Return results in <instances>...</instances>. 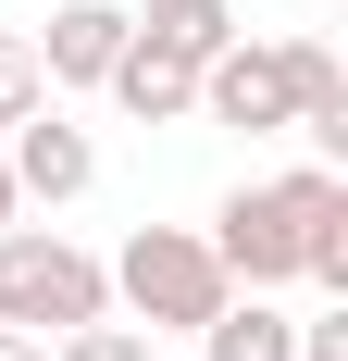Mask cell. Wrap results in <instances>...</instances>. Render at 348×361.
<instances>
[{"label":"cell","mask_w":348,"mask_h":361,"mask_svg":"<svg viewBox=\"0 0 348 361\" xmlns=\"http://www.w3.org/2000/svg\"><path fill=\"white\" fill-rule=\"evenodd\" d=\"M211 262L224 287H348V175L299 162L274 187H237L211 212Z\"/></svg>","instance_id":"cell-1"},{"label":"cell","mask_w":348,"mask_h":361,"mask_svg":"<svg viewBox=\"0 0 348 361\" xmlns=\"http://www.w3.org/2000/svg\"><path fill=\"white\" fill-rule=\"evenodd\" d=\"M112 312V274L50 224H0V324L13 336H75Z\"/></svg>","instance_id":"cell-2"},{"label":"cell","mask_w":348,"mask_h":361,"mask_svg":"<svg viewBox=\"0 0 348 361\" xmlns=\"http://www.w3.org/2000/svg\"><path fill=\"white\" fill-rule=\"evenodd\" d=\"M112 299H125L149 336H199L237 287H224L211 237H187V224H137V237H125V262H112Z\"/></svg>","instance_id":"cell-3"},{"label":"cell","mask_w":348,"mask_h":361,"mask_svg":"<svg viewBox=\"0 0 348 361\" xmlns=\"http://www.w3.org/2000/svg\"><path fill=\"white\" fill-rule=\"evenodd\" d=\"M0 162H13V200H75V187L100 175V149H87V125H63L50 100H37L25 125H13V149H0Z\"/></svg>","instance_id":"cell-4"},{"label":"cell","mask_w":348,"mask_h":361,"mask_svg":"<svg viewBox=\"0 0 348 361\" xmlns=\"http://www.w3.org/2000/svg\"><path fill=\"white\" fill-rule=\"evenodd\" d=\"M199 112H211V125H249V137H286L274 50H211V63H199Z\"/></svg>","instance_id":"cell-5"},{"label":"cell","mask_w":348,"mask_h":361,"mask_svg":"<svg viewBox=\"0 0 348 361\" xmlns=\"http://www.w3.org/2000/svg\"><path fill=\"white\" fill-rule=\"evenodd\" d=\"M100 87L137 112V125H187V112H199V63H162L137 25H125V50H112V75H100Z\"/></svg>","instance_id":"cell-6"},{"label":"cell","mask_w":348,"mask_h":361,"mask_svg":"<svg viewBox=\"0 0 348 361\" xmlns=\"http://www.w3.org/2000/svg\"><path fill=\"white\" fill-rule=\"evenodd\" d=\"M112 50H125V13H112V0H63V13H50L37 75H50V87H100V75H112Z\"/></svg>","instance_id":"cell-7"},{"label":"cell","mask_w":348,"mask_h":361,"mask_svg":"<svg viewBox=\"0 0 348 361\" xmlns=\"http://www.w3.org/2000/svg\"><path fill=\"white\" fill-rule=\"evenodd\" d=\"M199 349L211 361H299V312H274V287H249L199 324Z\"/></svg>","instance_id":"cell-8"},{"label":"cell","mask_w":348,"mask_h":361,"mask_svg":"<svg viewBox=\"0 0 348 361\" xmlns=\"http://www.w3.org/2000/svg\"><path fill=\"white\" fill-rule=\"evenodd\" d=\"M149 50L162 63H211V50H237V0H149Z\"/></svg>","instance_id":"cell-9"},{"label":"cell","mask_w":348,"mask_h":361,"mask_svg":"<svg viewBox=\"0 0 348 361\" xmlns=\"http://www.w3.org/2000/svg\"><path fill=\"white\" fill-rule=\"evenodd\" d=\"M37 100H50V75H37V37H13V25H0V125H25Z\"/></svg>","instance_id":"cell-10"},{"label":"cell","mask_w":348,"mask_h":361,"mask_svg":"<svg viewBox=\"0 0 348 361\" xmlns=\"http://www.w3.org/2000/svg\"><path fill=\"white\" fill-rule=\"evenodd\" d=\"M50 361H149V336H137V324H112V312H100V324H75V336H63Z\"/></svg>","instance_id":"cell-11"},{"label":"cell","mask_w":348,"mask_h":361,"mask_svg":"<svg viewBox=\"0 0 348 361\" xmlns=\"http://www.w3.org/2000/svg\"><path fill=\"white\" fill-rule=\"evenodd\" d=\"M299 361H348V324H299Z\"/></svg>","instance_id":"cell-12"},{"label":"cell","mask_w":348,"mask_h":361,"mask_svg":"<svg viewBox=\"0 0 348 361\" xmlns=\"http://www.w3.org/2000/svg\"><path fill=\"white\" fill-rule=\"evenodd\" d=\"M0 361H50V349H37V336H13V324H0Z\"/></svg>","instance_id":"cell-13"},{"label":"cell","mask_w":348,"mask_h":361,"mask_svg":"<svg viewBox=\"0 0 348 361\" xmlns=\"http://www.w3.org/2000/svg\"><path fill=\"white\" fill-rule=\"evenodd\" d=\"M0 224H13V162H0Z\"/></svg>","instance_id":"cell-14"}]
</instances>
